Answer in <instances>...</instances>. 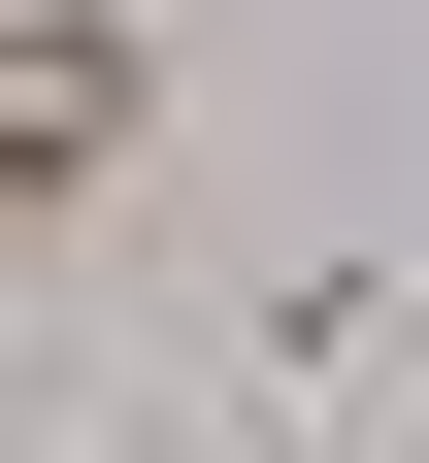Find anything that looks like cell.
<instances>
[{
  "mask_svg": "<svg viewBox=\"0 0 429 463\" xmlns=\"http://www.w3.org/2000/svg\"><path fill=\"white\" fill-rule=\"evenodd\" d=\"M133 199H165V67H133V0H0V298L99 265Z\"/></svg>",
  "mask_w": 429,
  "mask_h": 463,
  "instance_id": "1",
  "label": "cell"
},
{
  "mask_svg": "<svg viewBox=\"0 0 429 463\" xmlns=\"http://www.w3.org/2000/svg\"><path fill=\"white\" fill-rule=\"evenodd\" d=\"M0 430H33V331H0Z\"/></svg>",
  "mask_w": 429,
  "mask_h": 463,
  "instance_id": "2",
  "label": "cell"
}]
</instances>
